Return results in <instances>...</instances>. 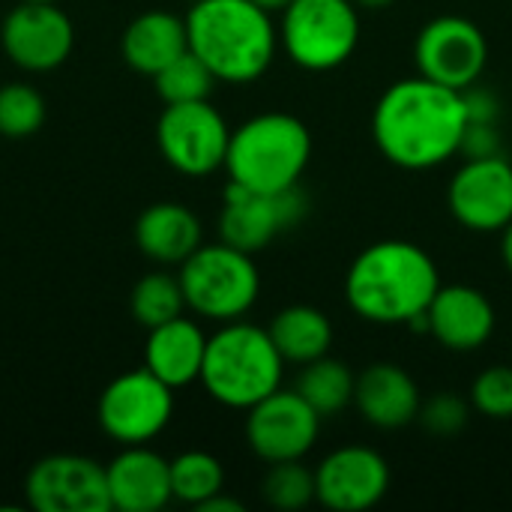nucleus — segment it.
I'll return each mask as SVG.
<instances>
[{
	"instance_id": "1",
	"label": "nucleus",
	"mask_w": 512,
	"mask_h": 512,
	"mask_svg": "<svg viewBox=\"0 0 512 512\" xmlns=\"http://www.w3.org/2000/svg\"><path fill=\"white\" fill-rule=\"evenodd\" d=\"M468 126L462 90L429 78L396 81L375 105L372 135L387 162L426 171L459 153Z\"/></svg>"
},
{
	"instance_id": "2",
	"label": "nucleus",
	"mask_w": 512,
	"mask_h": 512,
	"mask_svg": "<svg viewBox=\"0 0 512 512\" xmlns=\"http://www.w3.org/2000/svg\"><path fill=\"white\" fill-rule=\"evenodd\" d=\"M441 276L429 252L408 240H384L363 249L348 276L351 309L372 324H408L429 309Z\"/></svg>"
},
{
	"instance_id": "3",
	"label": "nucleus",
	"mask_w": 512,
	"mask_h": 512,
	"mask_svg": "<svg viewBox=\"0 0 512 512\" xmlns=\"http://www.w3.org/2000/svg\"><path fill=\"white\" fill-rule=\"evenodd\" d=\"M189 51H195L216 81H258L279 48L273 15L252 0H198L186 15Z\"/></svg>"
},
{
	"instance_id": "4",
	"label": "nucleus",
	"mask_w": 512,
	"mask_h": 512,
	"mask_svg": "<svg viewBox=\"0 0 512 512\" xmlns=\"http://www.w3.org/2000/svg\"><path fill=\"white\" fill-rule=\"evenodd\" d=\"M285 360L267 330L243 321H228L207 336L201 384L225 408L249 411L282 387Z\"/></svg>"
},
{
	"instance_id": "5",
	"label": "nucleus",
	"mask_w": 512,
	"mask_h": 512,
	"mask_svg": "<svg viewBox=\"0 0 512 512\" xmlns=\"http://www.w3.org/2000/svg\"><path fill=\"white\" fill-rule=\"evenodd\" d=\"M309 156L312 135L306 123L285 111H267L231 129L225 168L246 189L282 192L300 186Z\"/></svg>"
},
{
	"instance_id": "6",
	"label": "nucleus",
	"mask_w": 512,
	"mask_h": 512,
	"mask_svg": "<svg viewBox=\"0 0 512 512\" xmlns=\"http://www.w3.org/2000/svg\"><path fill=\"white\" fill-rule=\"evenodd\" d=\"M186 306L210 321H240L258 300L261 276L249 252L228 243L198 246L180 264Z\"/></svg>"
},
{
	"instance_id": "7",
	"label": "nucleus",
	"mask_w": 512,
	"mask_h": 512,
	"mask_svg": "<svg viewBox=\"0 0 512 512\" xmlns=\"http://www.w3.org/2000/svg\"><path fill=\"white\" fill-rule=\"evenodd\" d=\"M279 42L300 69H339L360 42L357 6L351 0H291L282 9Z\"/></svg>"
},
{
	"instance_id": "8",
	"label": "nucleus",
	"mask_w": 512,
	"mask_h": 512,
	"mask_svg": "<svg viewBox=\"0 0 512 512\" xmlns=\"http://www.w3.org/2000/svg\"><path fill=\"white\" fill-rule=\"evenodd\" d=\"M174 417V387L147 366L117 375L99 396V426L120 447L150 444Z\"/></svg>"
},
{
	"instance_id": "9",
	"label": "nucleus",
	"mask_w": 512,
	"mask_h": 512,
	"mask_svg": "<svg viewBox=\"0 0 512 512\" xmlns=\"http://www.w3.org/2000/svg\"><path fill=\"white\" fill-rule=\"evenodd\" d=\"M228 141L231 126L207 99L165 105L156 123L162 159L186 177H207L219 171L228 156Z\"/></svg>"
},
{
	"instance_id": "10",
	"label": "nucleus",
	"mask_w": 512,
	"mask_h": 512,
	"mask_svg": "<svg viewBox=\"0 0 512 512\" xmlns=\"http://www.w3.org/2000/svg\"><path fill=\"white\" fill-rule=\"evenodd\" d=\"M306 210H309V198L300 186L282 192H255L228 180L222 216H219V234L222 243L255 255L267 249L279 234L300 225Z\"/></svg>"
},
{
	"instance_id": "11",
	"label": "nucleus",
	"mask_w": 512,
	"mask_h": 512,
	"mask_svg": "<svg viewBox=\"0 0 512 512\" xmlns=\"http://www.w3.org/2000/svg\"><path fill=\"white\" fill-rule=\"evenodd\" d=\"M414 57L423 78L453 90H468L486 72L489 42L471 18L441 15L417 33Z\"/></svg>"
},
{
	"instance_id": "12",
	"label": "nucleus",
	"mask_w": 512,
	"mask_h": 512,
	"mask_svg": "<svg viewBox=\"0 0 512 512\" xmlns=\"http://www.w3.org/2000/svg\"><path fill=\"white\" fill-rule=\"evenodd\" d=\"M24 495L36 512L111 510L105 468L75 453H57L39 459L24 480Z\"/></svg>"
},
{
	"instance_id": "13",
	"label": "nucleus",
	"mask_w": 512,
	"mask_h": 512,
	"mask_svg": "<svg viewBox=\"0 0 512 512\" xmlns=\"http://www.w3.org/2000/svg\"><path fill=\"white\" fill-rule=\"evenodd\" d=\"M0 45L18 69L51 72L69 60L75 27L57 3L18 0V6L3 18Z\"/></svg>"
},
{
	"instance_id": "14",
	"label": "nucleus",
	"mask_w": 512,
	"mask_h": 512,
	"mask_svg": "<svg viewBox=\"0 0 512 512\" xmlns=\"http://www.w3.org/2000/svg\"><path fill=\"white\" fill-rule=\"evenodd\" d=\"M246 414V441L267 465L303 459L321 432V417L297 390L279 387Z\"/></svg>"
},
{
	"instance_id": "15",
	"label": "nucleus",
	"mask_w": 512,
	"mask_h": 512,
	"mask_svg": "<svg viewBox=\"0 0 512 512\" xmlns=\"http://www.w3.org/2000/svg\"><path fill=\"white\" fill-rule=\"evenodd\" d=\"M450 213L453 219L477 234L504 231L512 222V165L498 156L465 159L450 180Z\"/></svg>"
},
{
	"instance_id": "16",
	"label": "nucleus",
	"mask_w": 512,
	"mask_h": 512,
	"mask_svg": "<svg viewBox=\"0 0 512 512\" xmlns=\"http://www.w3.org/2000/svg\"><path fill=\"white\" fill-rule=\"evenodd\" d=\"M390 465L372 447L333 450L315 471V498L333 512H363L384 501Z\"/></svg>"
},
{
	"instance_id": "17",
	"label": "nucleus",
	"mask_w": 512,
	"mask_h": 512,
	"mask_svg": "<svg viewBox=\"0 0 512 512\" xmlns=\"http://www.w3.org/2000/svg\"><path fill=\"white\" fill-rule=\"evenodd\" d=\"M429 336L447 351H480L495 333L492 300L471 285H441L426 309Z\"/></svg>"
},
{
	"instance_id": "18",
	"label": "nucleus",
	"mask_w": 512,
	"mask_h": 512,
	"mask_svg": "<svg viewBox=\"0 0 512 512\" xmlns=\"http://www.w3.org/2000/svg\"><path fill=\"white\" fill-rule=\"evenodd\" d=\"M108 495L111 510L120 512H159L171 495V462L147 450V444L123 447L108 465Z\"/></svg>"
},
{
	"instance_id": "19",
	"label": "nucleus",
	"mask_w": 512,
	"mask_h": 512,
	"mask_svg": "<svg viewBox=\"0 0 512 512\" xmlns=\"http://www.w3.org/2000/svg\"><path fill=\"white\" fill-rule=\"evenodd\" d=\"M354 405L375 429H405L420 414V387L396 363H372L354 381Z\"/></svg>"
},
{
	"instance_id": "20",
	"label": "nucleus",
	"mask_w": 512,
	"mask_h": 512,
	"mask_svg": "<svg viewBox=\"0 0 512 512\" xmlns=\"http://www.w3.org/2000/svg\"><path fill=\"white\" fill-rule=\"evenodd\" d=\"M204 354H207L204 330L183 315L147 330L144 366L174 390L201 381Z\"/></svg>"
},
{
	"instance_id": "21",
	"label": "nucleus",
	"mask_w": 512,
	"mask_h": 512,
	"mask_svg": "<svg viewBox=\"0 0 512 512\" xmlns=\"http://www.w3.org/2000/svg\"><path fill=\"white\" fill-rule=\"evenodd\" d=\"M135 243L150 261L183 264L201 246V222L189 207L177 201H159L138 216Z\"/></svg>"
},
{
	"instance_id": "22",
	"label": "nucleus",
	"mask_w": 512,
	"mask_h": 512,
	"mask_svg": "<svg viewBox=\"0 0 512 512\" xmlns=\"http://www.w3.org/2000/svg\"><path fill=\"white\" fill-rule=\"evenodd\" d=\"M123 60L141 72V75H156L165 69L174 57L189 51V33H186V18H177L165 9H153L138 15L120 39Z\"/></svg>"
},
{
	"instance_id": "23",
	"label": "nucleus",
	"mask_w": 512,
	"mask_h": 512,
	"mask_svg": "<svg viewBox=\"0 0 512 512\" xmlns=\"http://www.w3.org/2000/svg\"><path fill=\"white\" fill-rule=\"evenodd\" d=\"M276 351L285 363L306 366L324 354H330L333 345V324L330 318L315 306H288L282 309L270 327H267Z\"/></svg>"
},
{
	"instance_id": "24",
	"label": "nucleus",
	"mask_w": 512,
	"mask_h": 512,
	"mask_svg": "<svg viewBox=\"0 0 512 512\" xmlns=\"http://www.w3.org/2000/svg\"><path fill=\"white\" fill-rule=\"evenodd\" d=\"M354 381H357V375H351V369L342 360H333L324 354V357L303 366L294 390L324 420V417H333L354 402Z\"/></svg>"
},
{
	"instance_id": "25",
	"label": "nucleus",
	"mask_w": 512,
	"mask_h": 512,
	"mask_svg": "<svg viewBox=\"0 0 512 512\" xmlns=\"http://www.w3.org/2000/svg\"><path fill=\"white\" fill-rule=\"evenodd\" d=\"M225 486L222 462L204 450H189L171 459V495L189 507H201Z\"/></svg>"
},
{
	"instance_id": "26",
	"label": "nucleus",
	"mask_w": 512,
	"mask_h": 512,
	"mask_svg": "<svg viewBox=\"0 0 512 512\" xmlns=\"http://www.w3.org/2000/svg\"><path fill=\"white\" fill-rule=\"evenodd\" d=\"M129 309H132V318L147 330L180 318L186 309L180 276L150 273V276L138 279L132 288V297H129Z\"/></svg>"
},
{
	"instance_id": "27",
	"label": "nucleus",
	"mask_w": 512,
	"mask_h": 512,
	"mask_svg": "<svg viewBox=\"0 0 512 512\" xmlns=\"http://www.w3.org/2000/svg\"><path fill=\"white\" fill-rule=\"evenodd\" d=\"M213 84H216V75L195 51H183L180 57H174L165 69L153 75V87L165 105L210 99Z\"/></svg>"
},
{
	"instance_id": "28",
	"label": "nucleus",
	"mask_w": 512,
	"mask_h": 512,
	"mask_svg": "<svg viewBox=\"0 0 512 512\" xmlns=\"http://www.w3.org/2000/svg\"><path fill=\"white\" fill-rule=\"evenodd\" d=\"M261 495L276 510H303V507H309L315 501V471H309L303 465V459L276 462L264 474Z\"/></svg>"
},
{
	"instance_id": "29",
	"label": "nucleus",
	"mask_w": 512,
	"mask_h": 512,
	"mask_svg": "<svg viewBox=\"0 0 512 512\" xmlns=\"http://www.w3.org/2000/svg\"><path fill=\"white\" fill-rule=\"evenodd\" d=\"M45 123V99L30 84H6L0 87V135L6 138H30Z\"/></svg>"
},
{
	"instance_id": "30",
	"label": "nucleus",
	"mask_w": 512,
	"mask_h": 512,
	"mask_svg": "<svg viewBox=\"0 0 512 512\" xmlns=\"http://www.w3.org/2000/svg\"><path fill=\"white\" fill-rule=\"evenodd\" d=\"M471 405L489 420H512V366H492L477 375Z\"/></svg>"
},
{
	"instance_id": "31",
	"label": "nucleus",
	"mask_w": 512,
	"mask_h": 512,
	"mask_svg": "<svg viewBox=\"0 0 512 512\" xmlns=\"http://www.w3.org/2000/svg\"><path fill=\"white\" fill-rule=\"evenodd\" d=\"M468 414L471 411H468L465 399H459L453 393H441V396L420 405L417 420L423 423L426 432H432L438 438H453L468 426Z\"/></svg>"
},
{
	"instance_id": "32",
	"label": "nucleus",
	"mask_w": 512,
	"mask_h": 512,
	"mask_svg": "<svg viewBox=\"0 0 512 512\" xmlns=\"http://www.w3.org/2000/svg\"><path fill=\"white\" fill-rule=\"evenodd\" d=\"M459 153L465 159H483V156H498L501 153V132L498 123H468L462 135Z\"/></svg>"
},
{
	"instance_id": "33",
	"label": "nucleus",
	"mask_w": 512,
	"mask_h": 512,
	"mask_svg": "<svg viewBox=\"0 0 512 512\" xmlns=\"http://www.w3.org/2000/svg\"><path fill=\"white\" fill-rule=\"evenodd\" d=\"M462 99H465L468 123H498V117H501V99L492 90L471 84L468 90H462Z\"/></svg>"
},
{
	"instance_id": "34",
	"label": "nucleus",
	"mask_w": 512,
	"mask_h": 512,
	"mask_svg": "<svg viewBox=\"0 0 512 512\" xmlns=\"http://www.w3.org/2000/svg\"><path fill=\"white\" fill-rule=\"evenodd\" d=\"M198 512H243V504L240 501H234V498H225L222 492L219 495H213L210 501H204Z\"/></svg>"
},
{
	"instance_id": "35",
	"label": "nucleus",
	"mask_w": 512,
	"mask_h": 512,
	"mask_svg": "<svg viewBox=\"0 0 512 512\" xmlns=\"http://www.w3.org/2000/svg\"><path fill=\"white\" fill-rule=\"evenodd\" d=\"M504 234V240H501V255H504V264H507V270L512 273V222L501 231Z\"/></svg>"
},
{
	"instance_id": "36",
	"label": "nucleus",
	"mask_w": 512,
	"mask_h": 512,
	"mask_svg": "<svg viewBox=\"0 0 512 512\" xmlns=\"http://www.w3.org/2000/svg\"><path fill=\"white\" fill-rule=\"evenodd\" d=\"M357 9H369V12H378V9H387L390 3H396V0H351Z\"/></svg>"
},
{
	"instance_id": "37",
	"label": "nucleus",
	"mask_w": 512,
	"mask_h": 512,
	"mask_svg": "<svg viewBox=\"0 0 512 512\" xmlns=\"http://www.w3.org/2000/svg\"><path fill=\"white\" fill-rule=\"evenodd\" d=\"M252 3H255V6H261V9H267V12L273 15V12H282L291 0H252Z\"/></svg>"
},
{
	"instance_id": "38",
	"label": "nucleus",
	"mask_w": 512,
	"mask_h": 512,
	"mask_svg": "<svg viewBox=\"0 0 512 512\" xmlns=\"http://www.w3.org/2000/svg\"><path fill=\"white\" fill-rule=\"evenodd\" d=\"M39 3H57V0H39Z\"/></svg>"
}]
</instances>
